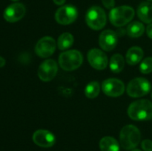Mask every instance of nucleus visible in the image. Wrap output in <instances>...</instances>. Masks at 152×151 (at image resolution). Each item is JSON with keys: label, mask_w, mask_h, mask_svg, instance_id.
<instances>
[{"label": "nucleus", "mask_w": 152, "mask_h": 151, "mask_svg": "<svg viewBox=\"0 0 152 151\" xmlns=\"http://www.w3.org/2000/svg\"><path fill=\"white\" fill-rule=\"evenodd\" d=\"M128 115L135 121H148L152 119V102L147 99L134 102L128 108Z\"/></svg>", "instance_id": "1"}, {"label": "nucleus", "mask_w": 152, "mask_h": 151, "mask_svg": "<svg viewBox=\"0 0 152 151\" xmlns=\"http://www.w3.org/2000/svg\"><path fill=\"white\" fill-rule=\"evenodd\" d=\"M141 141V133L134 125L129 124L123 127L120 134V145L126 150H134Z\"/></svg>", "instance_id": "2"}, {"label": "nucleus", "mask_w": 152, "mask_h": 151, "mask_svg": "<svg viewBox=\"0 0 152 151\" xmlns=\"http://www.w3.org/2000/svg\"><path fill=\"white\" fill-rule=\"evenodd\" d=\"M134 14V10L130 6H120L111 9L109 13V19L114 26L123 27L133 19Z\"/></svg>", "instance_id": "3"}, {"label": "nucleus", "mask_w": 152, "mask_h": 151, "mask_svg": "<svg viewBox=\"0 0 152 151\" xmlns=\"http://www.w3.org/2000/svg\"><path fill=\"white\" fill-rule=\"evenodd\" d=\"M83 56L80 51L71 50L65 51L59 55V64L62 70L65 71H73L82 65Z\"/></svg>", "instance_id": "4"}, {"label": "nucleus", "mask_w": 152, "mask_h": 151, "mask_svg": "<svg viewBox=\"0 0 152 151\" xmlns=\"http://www.w3.org/2000/svg\"><path fill=\"white\" fill-rule=\"evenodd\" d=\"M106 14L102 7L93 6L86 13V22L88 26L94 30L102 29L106 25Z\"/></svg>", "instance_id": "5"}, {"label": "nucleus", "mask_w": 152, "mask_h": 151, "mask_svg": "<svg viewBox=\"0 0 152 151\" xmlns=\"http://www.w3.org/2000/svg\"><path fill=\"white\" fill-rule=\"evenodd\" d=\"M151 89V84L145 78H136L132 79L127 86V93L133 98H139L148 94Z\"/></svg>", "instance_id": "6"}, {"label": "nucleus", "mask_w": 152, "mask_h": 151, "mask_svg": "<svg viewBox=\"0 0 152 151\" xmlns=\"http://www.w3.org/2000/svg\"><path fill=\"white\" fill-rule=\"evenodd\" d=\"M77 9L73 5L62 6L55 13L56 21L62 25H68L73 23L77 19Z\"/></svg>", "instance_id": "7"}, {"label": "nucleus", "mask_w": 152, "mask_h": 151, "mask_svg": "<svg viewBox=\"0 0 152 151\" xmlns=\"http://www.w3.org/2000/svg\"><path fill=\"white\" fill-rule=\"evenodd\" d=\"M56 44L54 38L45 36L40 38L35 46V52L41 58L50 57L56 50Z\"/></svg>", "instance_id": "8"}, {"label": "nucleus", "mask_w": 152, "mask_h": 151, "mask_svg": "<svg viewBox=\"0 0 152 151\" xmlns=\"http://www.w3.org/2000/svg\"><path fill=\"white\" fill-rule=\"evenodd\" d=\"M102 90L105 95L111 97H118L124 93L125 84L117 78H108L102 81Z\"/></svg>", "instance_id": "9"}, {"label": "nucleus", "mask_w": 152, "mask_h": 151, "mask_svg": "<svg viewBox=\"0 0 152 151\" xmlns=\"http://www.w3.org/2000/svg\"><path fill=\"white\" fill-rule=\"evenodd\" d=\"M58 72L57 63L53 59H47L39 65L38 76L42 81H50L56 76Z\"/></svg>", "instance_id": "10"}, {"label": "nucleus", "mask_w": 152, "mask_h": 151, "mask_svg": "<svg viewBox=\"0 0 152 151\" xmlns=\"http://www.w3.org/2000/svg\"><path fill=\"white\" fill-rule=\"evenodd\" d=\"M88 61L92 68L98 70H104L108 65V57L102 50L91 49L88 53Z\"/></svg>", "instance_id": "11"}, {"label": "nucleus", "mask_w": 152, "mask_h": 151, "mask_svg": "<svg viewBox=\"0 0 152 151\" xmlns=\"http://www.w3.org/2000/svg\"><path fill=\"white\" fill-rule=\"evenodd\" d=\"M25 13L26 9L24 4L21 3H13L4 10L3 16L7 22L13 23L22 19Z\"/></svg>", "instance_id": "12"}, {"label": "nucleus", "mask_w": 152, "mask_h": 151, "mask_svg": "<svg viewBox=\"0 0 152 151\" xmlns=\"http://www.w3.org/2000/svg\"><path fill=\"white\" fill-rule=\"evenodd\" d=\"M118 43V35L111 30H105L101 33L99 37V44L105 51L114 50Z\"/></svg>", "instance_id": "13"}, {"label": "nucleus", "mask_w": 152, "mask_h": 151, "mask_svg": "<svg viewBox=\"0 0 152 151\" xmlns=\"http://www.w3.org/2000/svg\"><path fill=\"white\" fill-rule=\"evenodd\" d=\"M33 141L39 147H51L56 142V138L51 132L46 130H38L33 135Z\"/></svg>", "instance_id": "14"}, {"label": "nucleus", "mask_w": 152, "mask_h": 151, "mask_svg": "<svg viewBox=\"0 0 152 151\" xmlns=\"http://www.w3.org/2000/svg\"><path fill=\"white\" fill-rule=\"evenodd\" d=\"M137 16L142 22L147 24L152 22V4L148 1L142 2L137 8Z\"/></svg>", "instance_id": "15"}, {"label": "nucleus", "mask_w": 152, "mask_h": 151, "mask_svg": "<svg viewBox=\"0 0 152 151\" xmlns=\"http://www.w3.org/2000/svg\"><path fill=\"white\" fill-rule=\"evenodd\" d=\"M143 50L140 47H132L126 53V62L130 65H135L140 62L143 57Z\"/></svg>", "instance_id": "16"}, {"label": "nucleus", "mask_w": 152, "mask_h": 151, "mask_svg": "<svg viewBox=\"0 0 152 151\" xmlns=\"http://www.w3.org/2000/svg\"><path fill=\"white\" fill-rule=\"evenodd\" d=\"M101 151H120V144L114 138L105 136L100 140L99 144Z\"/></svg>", "instance_id": "17"}, {"label": "nucleus", "mask_w": 152, "mask_h": 151, "mask_svg": "<svg viewBox=\"0 0 152 151\" xmlns=\"http://www.w3.org/2000/svg\"><path fill=\"white\" fill-rule=\"evenodd\" d=\"M127 34L132 38H138L145 32V27L141 22L135 21L132 22L127 27Z\"/></svg>", "instance_id": "18"}, {"label": "nucleus", "mask_w": 152, "mask_h": 151, "mask_svg": "<svg viewBox=\"0 0 152 151\" xmlns=\"http://www.w3.org/2000/svg\"><path fill=\"white\" fill-rule=\"evenodd\" d=\"M110 69L113 73H118L121 72L125 67V59L122 55L114 54L111 56L109 62Z\"/></svg>", "instance_id": "19"}, {"label": "nucleus", "mask_w": 152, "mask_h": 151, "mask_svg": "<svg viewBox=\"0 0 152 151\" xmlns=\"http://www.w3.org/2000/svg\"><path fill=\"white\" fill-rule=\"evenodd\" d=\"M74 38L72 34L70 33H64L58 38L57 47L59 50H65L70 48L74 44Z\"/></svg>", "instance_id": "20"}, {"label": "nucleus", "mask_w": 152, "mask_h": 151, "mask_svg": "<svg viewBox=\"0 0 152 151\" xmlns=\"http://www.w3.org/2000/svg\"><path fill=\"white\" fill-rule=\"evenodd\" d=\"M100 91V86L99 82L96 81H91L87 84L85 89V94L88 99H94L97 97Z\"/></svg>", "instance_id": "21"}, {"label": "nucleus", "mask_w": 152, "mask_h": 151, "mask_svg": "<svg viewBox=\"0 0 152 151\" xmlns=\"http://www.w3.org/2000/svg\"><path fill=\"white\" fill-rule=\"evenodd\" d=\"M140 70L143 74L152 72V57H147L142 60L140 65Z\"/></svg>", "instance_id": "22"}, {"label": "nucleus", "mask_w": 152, "mask_h": 151, "mask_svg": "<svg viewBox=\"0 0 152 151\" xmlns=\"http://www.w3.org/2000/svg\"><path fill=\"white\" fill-rule=\"evenodd\" d=\"M141 147L144 151H152V141L150 139H145L142 142Z\"/></svg>", "instance_id": "23"}, {"label": "nucleus", "mask_w": 152, "mask_h": 151, "mask_svg": "<svg viewBox=\"0 0 152 151\" xmlns=\"http://www.w3.org/2000/svg\"><path fill=\"white\" fill-rule=\"evenodd\" d=\"M102 2L107 9H113L115 5L114 0H102Z\"/></svg>", "instance_id": "24"}, {"label": "nucleus", "mask_w": 152, "mask_h": 151, "mask_svg": "<svg viewBox=\"0 0 152 151\" xmlns=\"http://www.w3.org/2000/svg\"><path fill=\"white\" fill-rule=\"evenodd\" d=\"M146 33L147 36L152 39V23L149 24L146 28Z\"/></svg>", "instance_id": "25"}, {"label": "nucleus", "mask_w": 152, "mask_h": 151, "mask_svg": "<svg viewBox=\"0 0 152 151\" xmlns=\"http://www.w3.org/2000/svg\"><path fill=\"white\" fill-rule=\"evenodd\" d=\"M65 1L66 0H53V2L57 5H62L65 2Z\"/></svg>", "instance_id": "26"}, {"label": "nucleus", "mask_w": 152, "mask_h": 151, "mask_svg": "<svg viewBox=\"0 0 152 151\" xmlns=\"http://www.w3.org/2000/svg\"><path fill=\"white\" fill-rule=\"evenodd\" d=\"M5 59H4L3 57H1V56H0V68H2V67H4V65H5Z\"/></svg>", "instance_id": "27"}, {"label": "nucleus", "mask_w": 152, "mask_h": 151, "mask_svg": "<svg viewBox=\"0 0 152 151\" xmlns=\"http://www.w3.org/2000/svg\"><path fill=\"white\" fill-rule=\"evenodd\" d=\"M132 151H141V150L139 149H134V150H132Z\"/></svg>", "instance_id": "28"}, {"label": "nucleus", "mask_w": 152, "mask_h": 151, "mask_svg": "<svg viewBox=\"0 0 152 151\" xmlns=\"http://www.w3.org/2000/svg\"><path fill=\"white\" fill-rule=\"evenodd\" d=\"M12 1H18V0H12Z\"/></svg>", "instance_id": "29"}, {"label": "nucleus", "mask_w": 152, "mask_h": 151, "mask_svg": "<svg viewBox=\"0 0 152 151\" xmlns=\"http://www.w3.org/2000/svg\"><path fill=\"white\" fill-rule=\"evenodd\" d=\"M148 1H152V0H148Z\"/></svg>", "instance_id": "30"}, {"label": "nucleus", "mask_w": 152, "mask_h": 151, "mask_svg": "<svg viewBox=\"0 0 152 151\" xmlns=\"http://www.w3.org/2000/svg\"><path fill=\"white\" fill-rule=\"evenodd\" d=\"M151 98H152V93H151Z\"/></svg>", "instance_id": "31"}]
</instances>
